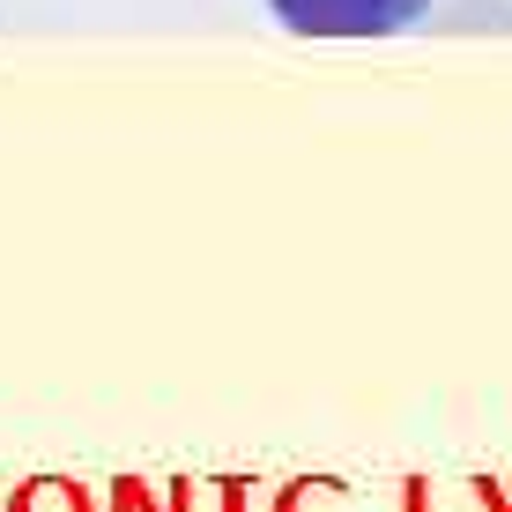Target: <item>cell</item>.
Segmentation results:
<instances>
[{
	"mask_svg": "<svg viewBox=\"0 0 512 512\" xmlns=\"http://www.w3.org/2000/svg\"><path fill=\"white\" fill-rule=\"evenodd\" d=\"M290 38H327V45H349V38H401L431 15V0H260Z\"/></svg>",
	"mask_w": 512,
	"mask_h": 512,
	"instance_id": "6da1fadb",
	"label": "cell"
}]
</instances>
